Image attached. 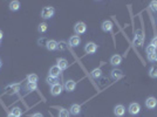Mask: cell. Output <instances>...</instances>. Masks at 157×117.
<instances>
[{"mask_svg": "<svg viewBox=\"0 0 157 117\" xmlns=\"http://www.w3.org/2000/svg\"><path fill=\"white\" fill-rule=\"evenodd\" d=\"M55 13V10L50 6H46L41 10V18L42 19H50Z\"/></svg>", "mask_w": 157, "mask_h": 117, "instance_id": "1", "label": "cell"}, {"mask_svg": "<svg viewBox=\"0 0 157 117\" xmlns=\"http://www.w3.org/2000/svg\"><path fill=\"white\" fill-rule=\"evenodd\" d=\"M86 31H87V26H86V24L85 22H76L75 24V26H74V32H75V34H83V33H86Z\"/></svg>", "mask_w": 157, "mask_h": 117, "instance_id": "2", "label": "cell"}, {"mask_svg": "<svg viewBox=\"0 0 157 117\" xmlns=\"http://www.w3.org/2000/svg\"><path fill=\"white\" fill-rule=\"evenodd\" d=\"M128 111L130 115L135 116V115H138L139 111H141V105L138 103H130L129 108H128Z\"/></svg>", "mask_w": 157, "mask_h": 117, "instance_id": "3", "label": "cell"}, {"mask_svg": "<svg viewBox=\"0 0 157 117\" xmlns=\"http://www.w3.org/2000/svg\"><path fill=\"white\" fill-rule=\"evenodd\" d=\"M62 89H63V87L57 82V83H55L54 85L50 87V95L57 96V95H60V94L62 92Z\"/></svg>", "mask_w": 157, "mask_h": 117, "instance_id": "4", "label": "cell"}, {"mask_svg": "<svg viewBox=\"0 0 157 117\" xmlns=\"http://www.w3.org/2000/svg\"><path fill=\"white\" fill-rule=\"evenodd\" d=\"M96 50H97V45L94 43V42H88V43L85 46V52H86L87 54H94Z\"/></svg>", "mask_w": 157, "mask_h": 117, "instance_id": "5", "label": "cell"}, {"mask_svg": "<svg viewBox=\"0 0 157 117\" xmlns=\"http://www.w3.org/2000/svg\"><path fill=\"white\" fill-rule=\"evenodd\" d=\"M145 106L148 109H155L157 106V99L155 97H152V96L151 97H148L145 99Z\"/></svg>", "mask_w": 157, "mask_h": 117, "instance_id": "6", "label": "cell"}, {"mask_svg": "<svg viewBox=\"0 0 157 117\" xmlns=\"http://www.w3.org/2000/svg\"><path fill=\"white\" fill-rule=\"evenodd\" d=\"M68 43H69L70 47H77L78 45L81 43V39H80V36H77V35H73V36L69 38Z\"/></svg>", "mask_w": 157, "mask_h": 117, "instance_id": "7", "label": "cell"}, {"mask_svg": "<svg viewBox=\"0 0 157 117\" xmlns=\"http://www.w3.org/2000/svg\"><path fill=\"white\" fill-rule=\"evenodd\" d=\"M56 62H57V63H56V66L61 69V71H62V70H66V69L68 68V66H69L68 61H67L66 59H62V57L57 59V60H56Z\"/></svg>", "mask_w": 157, "mask_h": 117, "instance_id": "8", "label": "cell"}, {"mask_svg": "<svg viewBox=\"0 0 157 117\" xmlns=\"http://www.w3.org/2000/svg\"><path fill=\"white\" fill-rule=\"evenodd\" d=\"M125 112V108L122 105V104H117L115 108H114V113L116 117H122Z\"/></svg>", "mask_w": 157, "mask_h": 117, "instance_id": "9", "label": "cell"}, {"mask_svg": "<svg viewBox=\"0 0 157 117\" xmlns=\"http://www.w3.org/2000/svg\"><path fill=\"white\" fill-rule=\"evenodd\" d=\"M113 22L110 21V20H104L103 22H102V25H101V28H102V31L103 32H111L113 31Z\"/></svg>", "mask_w": 157, "mask_h": 117, "instance_id": "10", "label": "cell"}, {"mask_svg": "<svg viewBox=\"0 0 157 117\" xmlns=\"http://www.w3.org/2000/svg\"><path fill=\"white\" fill-rule=\"evenodd\" d=\"M60 74H61V69L55 64V66H53V67H50V69H49V76H52V77H54V78H56V77H59L60 76Z\"/></svg>", "mask_w": 157, "mask_h": 117, "instance_id": "11", "label": "cell"}, {"mask_svg": "<svg viewBox=\"0 0 157 117\" xmlns=\"http://www.w3.org/2000/svg\"><path fill=\"white\" fill-rule=\"evenodd\" d=\"M75 88H76V82H75L74 80H68V81H66V83H64V89H66L67 91H73Z\"/></svg>", "mask_w": 157, "mask_h": 117, "instance_id": "12", "label": "cell"}, {"mask_svg": "<svg viewBox=\"0 0 157 117\" xmlns=\"http://www.w3.org/2000/svg\"><path fill=\"white\" fill-rule=\"evenodd\" d=\"M121 62H122V57L118 55V54H115V55H113L111 57H110V64H113V66H120L121 64Z\"/></svg>", "mask_w": 157, "mask_h": 117, "instance_id": "13", "label": "cell"}, {"mask_svg": "<svg viewBox=\"0 0 157 117\" xmlns=\"http://www.w3.org/2000/svg\"><path fill=\"white\" fill-rule=\"evenodd\" d=\"M110 75H111V78H113V80H118V78L123 77V73H122V70H121V69H116V68L111 70Z\"/></svg>", "mask_w": 157, "mask_h": 117, "instance_id": "14", "label": "cell"}, {"mask_svg": "<svg viewBox=\"0 0 157 117\" xmlns=\"http://www.w3.org/2000/svg\"><path fill=\"white\" fill-rule=\"evenodd\" d=\"M46 48L48 50H56L57 49V41H55V40H48L47 41V45H46Z\"/></svg>", "mask_w": 157, "mask_h": 117, "instance_id": "15", "label": "cell"}, {"mask_svg": "<svg viewBox=\"0 0 157 117\" xmlns=\"http://www.w3.org/2000/svg\"><path fill=\"white\" fill-rule=\"evenodd\" d=\"M69 112L71 113V115H78L81 112V106L78 105V104H73L71 106H70V109H69Z\"/></svg>", "mask_w": 157, "mask_h": 117, "instance_id": "16", "label": "cell"}, {"mask_svg": "<svg viewBox=\"0 0 157 117\" xmlns=\"http://www.w3.org/2000/svg\"><path fill=\"white\" fill-rule=\"evenodd\" d=\"M19 8H20V3H19V1L14 0V1H11V3H10V10H11V11L15 12V11H18Z\"/></svg>", "mask_w": 157, "mask_h": 117, "instance_id": "17", "label": "cell"}, {"mask_svg": "<svg viewBox=\"0 0 157 117\" xmlns=\"http://www.w3.org/2000/svg\"><path fill=\"white\" fill-rule=\"evenodd\" d=\"M67 48H68V45H67V42H66V41L61 40V41H59V42H57V50L63 52V50H66Z\"/></svg>", "mask_w": 157, "mask_h": 117, "instance_id": "18", "label": "cell"}, {"mask_svg": "<svg viewBox=\"0 0 157 117\" xmlns=\"http://www.w3.org/2000/svg\"><path fill=\"white\" fill-rule=\"evenodd\" d=\"M149 76L151 78H157V66H152L149 69Z\"/></svg>", "mask_w": 157, "mask_h": 117, "instance_id": "19", "label": "cell"}, {"mask_svg": "<svg viewBox=\"0 0 157 117\" xmlns=\"http://www.w3.org/2000/svg\"><path fill=\"white\" fill-rule=\"evenodd\" d=\"M38 80H39V76H38L36 74H29V75H27V81H28V82L36 83Z\"/></svg>", "mask_w": 157, "mask_h": 117, "instance_id": "20", "label": "cell"}, {"mask_svg": "<svg viewBox=\"0 0 157 117\" xmlns=\"http://www.w3.org/2000/svg\"><path fill=\"white\" fill-rule=\"evenodd\" d=\"M92 76L94 77V78H99L101 75H102V70L100 69V68H96V69H94V70H92Z\"/></svg>", "mask_w": 157, "mask_h": 117, "instance_id": "21", "label": "cell"}, {"mask_svg": "<svg viewBox=\"0 0 157 117\" xmlns=\"http://www.w3.org/2000/svg\"><path fill=\"white\" fill-rule=\"evenodd\" d=\"M36 89H38L36 83H33V82H27V84H26V90L32 91V90H36Z\"/></svg>", "mask_w": 157, "mask_h": 117, "instance_id": "22", "label": "cell"}, {"mask_svg": "<svg viewBox=\"0 0 157 117\" xmlns=\"http://www.w3.org/2000/svg\"><path fill=\"white\" fill-rule=\"evenodd\" d=\"M156 49H157V48H155L152 45H149V46H146V48H145V53H146V55H150V54L156 53Z\"/></svg>", "mask_w": 157, "mask_h": 117, "instance_id": "23", "label": "cell"}, {"mask_svg": "<svg viewBox=\"0 0 157 117\" xmlns=\"http://www.w3.org/2000/svg\"><path fill=\"white\" fill-rule=\"evenodd\" d=\"M146 57H148V61H149V62H151V63L157 62V52H156V53H153V54L146 55Z\"/></svg>", "mask_w": 157, "mask_h": 117, "instance_id": "24", "label": "cell"}, {"mask_svg": "<svg viewBox=\"0 0 157 117\" xmlns=\"http://www.w3.org/2000/svg\"><path fill=\"white\" fill-rule=\"evenodd\" d=\"M47 24L46 22H41L40 25H39V27H38V32L39 33H45L46 31H47Z\"/></svg>", "mask_w": 157, "mask_h": 117, "instance_id": "25", "label": "cell"}, {"mask_svg": "<svg viewBox=\"0 0 157 117\" xmlns=\"http://www.w3.org/2000/svg\"><path fill=\"white\" fill-rule=\"evenodd\" d=\"M46 82H47V83H48V84H49V85L52 87V85H54L55 83H57V80L48 75V76H47V78H46Z\"/></svg>", "mask_w": 157, "mask_h": 117, "instance_id": "26", "label": "cell"}, {"mask_svg": "<svg viewBox=\"0 0 157 117\" xmlns=\"http://www.w3.org/2000/svg\"><path fill=\"white\" fill-rule=\"evenodd\" d=\"M11 113H13V115L17 116V117H20V116L22 115V111H21L20 108H13V109L11 110Z\"/></svg>", "mask_w": 157, "mask_h": 117, "instance_id": "27", "label": "cell"}, {"mask_svg": "<svg viewBox=\"0 0 157 117\" xmlns=\"http://www.w3.org/2000/svg\"><path fill=\"white\" fill-rule=\"evenodd\" d=\"M59 117H69V111L66 109H60L59 110Z\"/></svg>", "mask_w": 157, "mask_h": 117, "instance_id": "28", "label": "cell"}, {"mask_svg": "<svg viewBox=\"0 0 157 117\" xmlns=\"http://www.w3.org/2000/svg\"><path fill=\"white\" fill-rule=\"evenodd\" d=\"M142 42H143V38H142V36H135V39H134V43H135V46L139 47V46L142 45Z\"/></svg>", "mask_w": 157, "mask_h": 117, "instance_id": "29", "label": "cell"}, {"mask_svg": "<svg viewBox=\"0 0 157 117\" xmlns=\"http://www.w3.org/2000/svg\"><path fill=\"white\" fill-rule=\"evenodd\" d=\"M47 41H48L47 39L42 38V39H39V40H38V43H39L40 46H46V45H47Z\"/></svg>", "mask_w": 157, "mask_h": 117, "instance_id": "30", "label": "cell"}, {"mask_svg": "<svg viewBox=\"0 0 157 117\" xmlns=\"http://www.w3.org/2000/svg\"><path fill=\"white\" fill-rule=\"evenodd\" d=\"M150 7H151V10H152L153 12H157V1H152V3L150 4Z\"/></svg>", "mask_w": 157, "mask_h": 117, "instance_id": "31", "label": "cell"}, {"mask_svg": "<svg viewBox=\"0 0 157 117\" xmlns=\"http://www.w3.org/2000/svg\"><path fill=\"white\" fill-rule=\"evenodd\" d=\"M150 45H152L155 48H157V36H153L150 41Z\"/></svg>", "mask_w": 157, "mask_h": 117, "instance_id": "32", "label": "cell"}, {"mask_svg": "<svg viewBox=\"0 0 157 117\" xmlns=\"http://www.w3.org/2000/svg\"><path fill=\"white\" fill-rule=\"evenodd\" d=\"M32 117H43V115H42V113H40V112H35V113H33V115H32Z\"/></svg>", "mask_w": 157, "mask_h": 117, "instance_id": "33", "label": "cell"}, {"mask_svg": "<svg viewBox=\"0 0 157 117\" xmlns=\"http://www.w3.org/2000/svg\"><path fill=\"white\" fill-rule=\"evenodd\" d=\"M3 38H4V34H3V32H1V31H0V40H1Z\"/></svg>", "mask_w": 157, "mask_h": 117, "instance_id": "34", "label": "cell"}, {"mask_svg": "<svg viewBox=\"0 0 157 117\" xmlns=\"http://www.w3.org/2000/svg\"><path fill=\"white\" fill-rule=\"evenodd\" d=\"M7 117H17V116H14V115H13V113H11V112H10V113H8V116H7Z\"/></svg>", "mask_w": 157, "mask_h": 117, "instance_id": "35", "label": "cell"}, {"mask_svg": "<svg viewBox=\"0 0 157 117\" xmlns=\"http://www.w3.org/2000/svg\"><path fill=\"white\" fill-rule=\"evenodd\" d=\"M1 66H3V62H1V60H0V68H1Z\"/></svg>", "mask_w": 157, "mask_h": 117, "instance_id": "36", "label": "cell"}, {"mask_svg": "<svg viewBox=\"0 0 157 117\" xmlns=\"http://www.w3.org/2000/svg\"><path fill=\"white\" fill-rule=\"evenodd\" d=\"M0 45H1V40H0Z\"/></svg>", "mask_w": 157, "mask_h": 117, "instance_id": "37", "label": "cell"}]
</instances>
